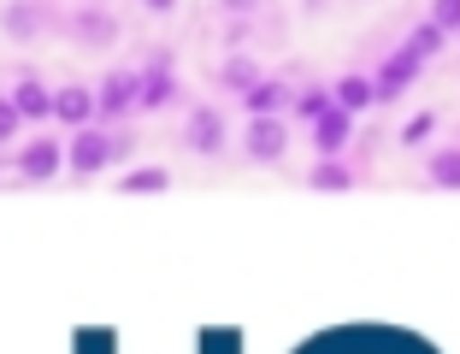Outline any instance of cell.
I'll list each match as a JSON object with an SVG mask.
<instances>
[{"mask_svg":"<svg viewBox=\"0 0 460 354\" xmlns=\"http://www.w3.org/2000/svg\"><path fill=\"white\" fill-rule=\"evenodd\" d=\"M218 77H225L230 83V89H243V95H248V89H254V66H248V59H225V66H218Z\"/></svg>","mask_w":460,"mask_h":354,"instance_id":"obj_12","label":"cell"},{"mask_svg":"<svg viewBox=\"0 0 460 354\" xmlns=\"http://www.w3.org/2000/svg\"><path fill=\"white\" fill-rule=\"evenodd\" d=\"M284 148H289L284 119H254L248 124V154H254V160H284Z\"/></svg>","mask_w":460,"mask_h":354,"instance_id":"obj_2","label":"cell"},{"mask_svg":"<svg viewBox=\"0 0 460 354\" xmlns=\"http://www.w3.org/2000/svg\"><path fill=\"white\" fill-rule=\"evenodd\" d=\"M13 130H18V107L0 95V137H13Z\"/></svg>","mask_w":460,"mask_h":354,"instance_id":"obj_14","label":"cell"},{"mask_svg":"<svg viewBox=\"0 0 460 354\" xmlns=\"http://www.w3.org/2000/svg\"><path fill=\"white\" fill-rule=\"evenodd\" d=\"M431 124H437V119H413V124L402 130V142H420V137H431Z\"/></svg>","mask_w":460,"mask_h":354,"instance_id":"obj_15","label":"cell"},{"mask_svg":"<svg viewBox=\"0 0 460 354\" xmlns=\"http://www.w3.org/2000/svg\"><path fill=\"white\" fill-rule=\"evenodd\" d=\"M13 107H18V119H48V112H54V89L36 83V77H24L18 95H13Z\"/></svg>","mask_w":460,"mask_h":354,"instance_id":"obj_7","label":"cell"},{"mask_svg":"<svg viewBox=\"0 0 460 354\" xmlns=\"http://www.w3.org/2000/svg\"><path fill=\"white\" fill-rule=\"evenodd\" d=\"M313 148H319V160H337V154L349 148V112L342 107H331L325 119L313 124Z\"/></svg>","mask_w":460,"mask_h":354,"instance_id":"obj_4","label":"cell"},{"mask_svg":"<svg viewBox=\"0 0 460 354\" xmlns=\"http://www.w3.org/2000/svg\"><path fill=\"white\" fill-rule=\"evenodd\" d=\"M425 177H431V183H460V148H437L431 160H425Z\"/></svg>","mask_w":460,"mask_h":354,"instance_id":"obj_10","label":"cell"},{"mask_svg":"<svg viewBox=\"0 0 460 354\" xmlns=\"http://www.w3.org/2000/svg\"><path fill=\"white\" fill-rule=\"evenodd\" d=\"M54 112L66 124H77V130H89V119H95V95H89V89H59V95H54Z\"/></svg>","mask_w":460,"mask_h":354,"instance_id":"obj_9","label":"cell"},{"mask_svg":"<svg viewBox=\"0 0 460 354\" xmlns=\"http://www.w3.org/2000/svg\"><path fill=\"white\" fill-rule=\"evenodd\" d=\"M59 165H66V142H54V137L30 142V148L18 154V172H24V177H54Z\"/></svg>","mask_w":460,"mask_h":354,"instance_id":"obj_3","label":"cell"},{"mask_svg":"<svg viewBox=\"0 0 460 354\" xmlns=\"http://www.w3.org/2000/svg\"><path fill=\"white\" fill-rule=\"evenodd\" d=\"M289 101H296V89H289V83L278 77V83H254V89L243 95V107L254 112V119H271V112H278V107H289Z\"/></svg>","mask_w":460,"mask_h":354,"instance_id":"obj_5","label":"cell"},{"mask_svg":"<svg viewBox=\"0 0 460 354\" xmlns=\"http://www.w3.org/2000/svg\"><path fill=\"white\" fill-rule=\"evenodd\" d=\"M218 142H225V130H218V112H213V107H195V112H190V148H195V154H218Z\"/></svg>","mask_w":460,"mask_h":354,"instance_id":"obj_8","label":"cell"},{"mask_svg":"<svg viewBox=\"0 0 460 354\" xmlns=\"http://www.w3.org/2000/svg\"><path fill=\"white\" fill-rule=\"evenodd\" d=\"M331 101H337L342 112H360V107H378V95H372V77L366 71H349V77L331 89Z\"/></svg>","mask_w":460,"mask_h":354,"instance_id":"obj_6","label":"cell"},{"mask_svg":"<svg viewBox=\"0 0 460 354\" xmlns=\"http://www.w3.org/2000/svg\"><path fill=\"white\" fill-rule=\"evenodd\" d=\"M130 154V137H107V130H77L66 142V165L71 172H101V165L124 160Z\"/></svg>","mask_w":460,"mask_h":354,"instance_id":"obj_1","label":"cell"},{"mask_svg":"<svg viewBox=\"0 0 460 354\" xmlns=\"http://www.w3.org/2000/svg\"><path fill=\"white\" fill-rule=\"evenodd\" d=\"M165 183H172V177H165L160 165H142V172L124 177V190H130V195H136V190H165Z\"/></svg>","mask_w":460,"mask_h":354,"instance_id":"obj_13","label":"cell"},{"mask_svg":"<svg viewBox=\"0 0 460 354\" xmlns=\"http://www.w3.org/2000/svg\"><path fill=\"white\" fill-rule=\"evenodd\" d=\"M313 183H319V190H349L354 172H349V165H337V160H319V165H313Z\"/></svg>","mask_w":460,"mask_h":354,"instance_id":"obj_11","label":"cell"}]
</instances>
